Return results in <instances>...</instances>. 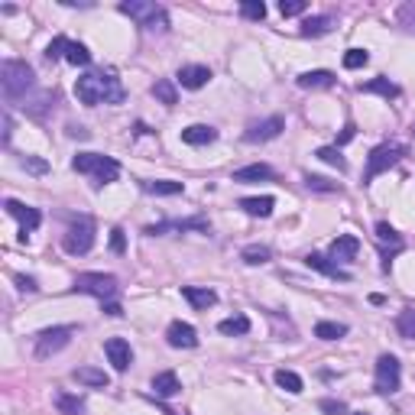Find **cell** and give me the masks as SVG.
Here are the masks:
<instances>
[{
	"label": "cell",
	"instance_id": "6da1fadb",
	"mask_svg": "<svg viewBox=\"0 0 415 415\" xmlns=\"http://www.w3.org/2000/svg\"><path fill=\"white\" fill-rule=\"evenodd\" d=\"M75 97L88 107L97 104H120L124 101V85L114 72H88L75 81Z\"/></svg>",
	"mask_w": 415,
	"mask_h": 415
},
{
	"label": "cell",
	"instance_id": "7a4b0ae2",
	"mask_svg": "<svg viewBox=\"0 0 415 415\" xmlns=\"http://www.w3.org/2000/svg\"><path fill=\"white\" fill-rule=\"evenodd\" d=\"M72 169L81 172V176H88L95 182V188L111 185L120 179V162L111 160V156H101V152H78L72 160Z\"/></svg>",
	"mask_w": 415,
	"mask_h": 415
},
{
	"label": "cell",
	"instance_id": "3957f363",
	"mask_svg": "<svg viewBox=\"0 0 415 415\" xmlns=\"http://www.w3.org/2000/svg\"><path fill=\"white\" fill-rule=\"evenodd\" d=\"M120 13L136 20V26H143L150 32H166L169 30V13L160 4H150V0H124L120 4Z\"/></svg>",
	"mask_w": 415,
	"mask_h": 415
},
{
	"label": "cell",
	"instance_id": "277c9868",
	"mask_svg": "<svg viewBox=\"0 0 415 415\" xmlns=\"http://www.w3.org/2000/svg\"><path fill=\"white\" fill-rule=\"evenodd\" d=\"M32 85H36V75H32V68L26 62L7 59V62L0 65V88H4V97H7V101H16V97L26 95Z\"/></svg>",
	"mask_w": 415,
	"mask_h": 415
},
{
	"label": "cell",
	"instance_id": "5b68a950",
	"mask_svg": "<svg viewBox=\"0 0 415 415\" xmlns=\"http://www.w3.org/2000/svg\"><path fill=\"white\" fill-rule=\"evenodd\" d=\"M72 292L95 296V299H101V302H111V299H117L120 282H117V276H111V272H78Z\"/></svg>",
	"mask_w": 415,
	"mask_h": 415
},
{
	"label": "cell",
	"instance_id": "8992f818",
	"mask_svg": "<svg viewBox=\"0 0 415 415\" xmlns=\"http://www.w3.org/2000/svg\"><path fill=\"white\" fill-rule=\"evenodd\" d=\"M406 156V146L399 143H380L370 150L367 156V172H363V182H373L376 176H383V172H390L396 162Z\"/></svg>",
	"mask_w": 415,
	"mask_h": 415
},
{
	"label": "cell",
	"instance_id": "52a82bcc",
	"mask_svg": "<svg viewBox=\"0 0 415 415\" xmlns=\"http://www.w3.org/2000/svg\"><path fill=\"white\" fill-rule=\"evenodd\" d=\"M91 247H95V221L91 217L72 221V227L62 234V250L72 256H85Z\"/></svg>",
	"mask_w": 415,
	"mask_h": 415
},
{
	"label": "cell",
	"instance_id": "ba28073f",
	"mask_svg": "<svg viewBox=\"0 0 415 415\" xmlns=\"http://www.w3.org/2000/svg\"><path fill=\"white\" fill-rule=\"evenodd\" d=\"M75 335V325H56V327H46V331H40L36 335V357H52V354H59L62 347H68V341H72Z\"/></svg>",
	"mask_w": 415,
	"mask_h": 415
},
{
	"label": "cell",
	"instance_id": "9c48e42d",
	"mask_svg": "<svg viewBox=\"0 0 415 415\" xmlns=\"http://www.w3.org/2000/svg\"><path fill=\"white\" fill-rule=\"evenodd\" d=\"M399 383H402V370H399V360L392 357V354H380V360H376V392H399Z\"/></svg>",
	"mask_w": 415,
	"mask_h": 415
},
{
	"label": "cell",
	"instance_id": "30bf717a",
	"mask_svg": "<svg viewBox=\"0 0 415 415\" xmlns=\"http://www.w3.org/2000/svg\"><path fill=\"white\" fill-rule=\"evenodd\" d=\"M282 130H286V120H282L279 114H272V117H266V120H253V124L243 130V140H247V143H266V140H276Z\"/></svg>",
	"mask_w": 415,
	"mask_h": 415
},
{
	"label": "cell",
	"instance_id": "8fae6325",
	"mask_svg": "<svg viewBox=\"0 0 415 415\" xmlns=\"http://www.w3.org/2000/svg\"><path fill=\"white\" fill-rule=\"evenodd\" d=\"M4 207H7L10 217H16V221H20V240H26V234H32L42 224L40 211H36V207H30V205H23V201L7 198V201H4Z\"/></svg>",
	"mask_w": 415,
	"mask_h": 415
},
{
	"label": "cell",
	"instance_id": "7c38bea8",
	"mask_svg": "<svg viewBox=\"0 0 415 415\" xmlns=\"http://www.w3.org/2000/svg\"><path fill=\"white\" fill-rule=\"evenodd\" d=\"M104 354H107V360H111V367L117 370V373H124V370L133 363V351H130V344L124 341V337H107V341H104Z\"/></svg>",
	"mask_w": 415,
	"mask_h": 415
},
{
	"label": "cell",
	"instance_id": "4fadbf2b",
	"mask_svg": "<svg viewBox=\"0 0 415 415\" xmlns=\"http://www.w3.org/2000/svg\"><path fill=\"white\" fill-rule=\"evenodd\" d=\"M166 341H169V347H198V331H195L188 321H172L169 325V331H166Z\"/></svg>",
	"mask_w": 415,
	"mask_h": 415
},
{
	"label": "cell",
	"instance_id": "5bb4252c",
	"mask_svg": "<svg viewBox=\"0 0 415 415\" xmlns=\"http://www.w3.org/2000/svg\"><path fill=\"white\" fill-rule=\"evenodd\" d=\"M176 78H179V85H182V88L198 91V88H205L207 81H211V68H207V65H182Z\"/></svg>",
	"mask_w": 415,
	"mask_h": 415
},
{
	"label": "cell",
	"instance_id": "9a60e30c",
	"mask_svg": "<svg viewBox=\"0 0 415 415\" xmlns=\"http://www.w3.org/2000/svg\"><path fill=\"white\" fill-rule=\"evenodd\" d=\"M357 250H360V240L354 234H341L337 240H331V260H337V263H351L357 256Z\"/></svg>",
	"mask_w": 415,
	"mask_h": 415
},
{
	"label": "cell",
	"instance_id": "2e32d148",
	"mask_svg": "<svg viewBox=\"0 0 415 415\" xmlns=\"http://www.w3.org/2000/svg\"><path fill=\"white\" fill-rule=\"evenodd\" d=\"M182 299L192 305V308L207 311L211 305L217 302V292H215V289H205V286H185V289H182Z\"/></svg>",
	"mask_w": 415,
	"mask_h": 415
},
{
	"label": "cell",
	"instance_id": "e0dca14e",
	"mask_svg": "<svg viewBox=\"0 0 415 415\" xmlns=\"http://www.w3.org/2000/svg\"><path fill=\"white\" fill-rule=\"evenodd\" d=\"M305 266L308 270H318V272H325V276H331V279H341V282H347L351 276L341 270L337 263H331V256H321V253H308L305 256Z\"/></svg>",
	"mask_w": 415,
	"mask_h": 415
},
{
	"label": "cell",
	"instance_id": "ac0fdd59",
	"mask_svg": "<svg viewBox=\"0 0 415 415\" xmlns=\"http://www.w3.org/2000/svg\"><path fill=\"white\" fill-rule=\"evenodd\" d=\"M215 140H217V130L207 127V124H192V127L182 130V143H188V146H207V143H215Z\"/></svg>",
	"mask_w": 415,
	"mask_h": 415
},
{
	"label": "cell",
	"instance_id": "d6986e66",
	"mask_svg": "<svg viewBox=\"0 0 415 415\" xmlns=\"http://www.w3.org/2000/svg\"><path fill=\"white\" fill-rule=\"evenodd\" d=\"M179 390H182V383H179V376L172 373V370H162V373L152 376V392H156L160 399H172Z\"/></svg>",
	"mask_w": 415,
	"mask_h": 415
},
{
	"label": "cell",
	"instance_id": "ffe728a7",
	"mask_svg": "<svg viewBox=\"0 0 415 415\" xmlns=\"http://www.w3.org/2000/svg\"><path fill=\"white\" fill-rule=\"evenodd\" d=\"M72 376L78 380L81 386H91V390H107V386H111V376L104 373V370H97V367H78Z\"/></svg>",
	"mask_w": 415,
	"mask_h": 415
},
{
	"label": "cell",
	"instance_id": "44dd1931",
	"mask_svg": "<svg viewBox=\"0 0 415 415\" xmlns=\"http://www.w3.org/2000/svg\"><path fill=\"white\" fill-rule=\"evenodd\" d=\"M52 406L62 415H85V399H81V396H72V392H65V390L52 392Z\"/></svg>",
	"mask_w": 415,
	"mask_h": 415
},
{
	"label": "cell",
	"instance_id": "7402d4cb",
	"mask_svg": "<svg viewBox=\"0 0 415 415\" xmlns=\"http://www.w3.org/2000/svg\"><path fill=\"white\" fill-rule=\"evenodd\" d=\"M272 176H276V172H272L266 162H253V166L237 169V172H234V182L247 185V182H263V179H272Z\"/></svg>",
	"mask_w": 415,
	"mask_h": 415
},
{
	"label": "cell",
	"instance_id": "603a6c76",
	"mask_svg": "<svg viewBox=\"0 0 415 415\" xmlns=\"http://www.w3.org/2000/svg\"><path fill=\"white\" fill-rule=\"evenodd\" d=\"M296 81H299V88L315 91V88H331V85H335V75L325 72V68H315V72H302Z\"/></svg>",
	"mask_w": 415,
	"mask_h": 415
},
{
	"label": "cell",
	"instance_id": "cb8c5ba5",
	"mask_svg": "<svg viewBox=\"0 0 415 415\" xmlns=\"http://www.w3.org/2000/svg\"><path fill=\"white\" fill-rule=\"evenodd\" d=\"M240 207H243L250 217H270L272 207H276V198H270V195H263V198H243Z\"/></svg>",
	"mask_w": 415,
	"mask_h": 415
},
{
	"label": "cell",
	"instance_id": "d4e9b609",
	"mask_svg": "<svg viewBox=\"0 0 415 415\" xmlns=\"http://www.w3.org/2000/svg\"><path fill=\"white\" fill-rule=\"evenodd\" d=\"M162 231H207L205 217H192V221H172V224H160V227H146V234H162Z\"/></svg>",
	"mask_w": 415,
	"mask_h": 415
},
{
	"label": "cell",
	"instance_id": "484cf974",
	"mask_svg": "<svg viewBox=\"0 0 415 415\" xmlns=\"http://www.w3.org/2000/svg\"><path fill=\"white\" fill-rule=\"evenodd\" d=\"M217 331L227 337H240V335H250V318L247 315H234V318H224L217 325Z\"/></svg>",
	"mask_w": 415,
	"mask_h": 415
},
{
	"label": "cell",
	"instance_id": "4316f807",
	"mask_svg": "<svg viewBox=\"0 0 415 415\" xmlns=\"http://www.w3.org/2000/svg\"><path fill=\"white\" fill-rule=\"evenodd\" d=\"M360 91H363V95H383L386 101H390V97H399V88H396L390 78H373V81H367V85H360Z\"/></svg>",
	"mask_w": 415,
	"mask_h": 415
},
{
	"label": "cell",
	"instance_id": "83f0119b",
	"mask_svg": "<svg viewBox=\"0 0 415 415\" xmlns=\"http://www.w3.org/2000/svg\"><path fill=\"white\" fill-rule=\"evenodd\" d=\"M276 386H279V390H286V392H292V396H299V392L305 390L302 376H299L296 370H276Z\"/></svg>",
	"mask_w": 415,
	"mask_h": 415
},
{
	"label": "cell",
	"instance_id": "f1b7e54d",
	"mask_svg": "<svg viewBox=\"0 0 415 415\" xmlns=\"http://www.w3.org/2000/svg\"><path fill=\"white\" fill-rule=\"evenodd\" d=\"M143 185V192L150 195H182V182H172V179H156V182H140Z\"/></svg>",
	"mask_w": 415,
	"mask_h": 415
},
{
	"label": "cell",
	"instance_id": "f546056e",
	"mask_svg": "<svg viewBox=\"0 0 415 415\" xmlns=\"http://www.w3.org/2000/svg\"><path fill=\"white\" fill-rule=\"evenodd\" d=\"M344 335H347V325H341V321H318L315 325V337L318 341H337Z\"/></svg>",
	"mask_w": 415,
	"mask_h": 415
},
{
	"label": "cell",
	"instance_id": "4dcf8cb0",
	"mask_svg": "<svg viewBox=\"0 0 415 415\" xmlns=\"http://www.w3.org/2000/svg\"><path fill=\"white\" fill-rule=\"evenodd\" d=\"M331 26H335L331 16H308L302 23V36H325V32H331Z\"/></svg>",
	"mask_w": 415,
	"mask_h": 415
},
{
	"label": "cell",
	"instance_id": "1f68e13d",
	"mask_svg": "<svg viewBox=\"0 0 415 415\" xmlns=\"http://www.w3.org/2000/svg\"><path fill=\"white\" fill-rule=\"evenodd\" d=\"M270 247H260V243H250V247H243V253H240V260L247 266H263L270 263Z\"/></svg>",
	"mask_w": 415,
	"mask_h": 415
},
{
	"label": "cell",
	"instance_id": "d6a6232c",
	"mask_svg": "<svg viewBox=\"0 0 415 415\" xmlns=\"http://www.w3.org/2000/svg\"><path fill=\"white\" fill-rule=\"evenodd\" d=\"M396 331H399V337H406V341H415V311L412 308L399 311V318H396Z\"/></svg>",
	"mask_w": 415,
	"mask_h": 415
},
{
	"label": "cell",
	"instance_id": "836d02e7",
	"mask_svg": "<svg viewBox=\"0 0 415 415\" xmlns=\"http://www.w3.org/2000/svg\"><path fill=\"white\" fill-rule=\"evenodd\" d=\"M315 156H318L321 162H327V166H335L337 172H344V169H347V162H344V156H341V150H337V146H321Z\"/></svg>",
	"mask_w": 415,
	"mask_h": 415
},
{
	"label": "cell",
	"instance_id": "e575fe53",
	"mask_svg": "<svg viewBox=\"0 0 415 415\" xmlns=\"http://www.w3.org/2000/svg\"><path fill=\"white\" fill-rule=\"evenodd\" d=\"M240 16L260 23V20H266V4L263 0H243V4H240Z\"/></svg>",
	"mask_w": 415,
	"mask_h": 415
},
{
	"label": "cell",
	"instance_id": "d590c367",
	"mask_svg": "<svg viewBox=\"0 0 415 415\" xmlns=\"http://www.w3.org/2000/svg\"><path fill=\"white\" fill-rule=\"evenodd\" d=\"M152 97H160L166 107H172V104L179 101L176 85H172V81H156V85H152Z\"/></svg>",
	"mask_w": 415,
	"mask_h": 415
},
{
	"label": "cell",
	"instance_id": "8d00e7d4",
	"mask_svg": "<svg viewBox=\"0 0 415 415\" xmlns=\"http://www.w3.org/2000/svg\"><path fill=\"white\" fill-rule=\"evenodd\" d=\"M65 62H72V65H85L91 62V52H88V46H81V42H68V52H65Z\"/></svg>",
	"mask_w": 415,
	"mask_h": 415
},
{
	"label": "cell",
	"instance_id": "74e56055",
	"mask_svg": "<svg viewBox=\"0 0 415 415\" xmlns=\"http://www.w3.org/2000/svg\"><path fill=\"white\" fill-rule=\"evenodd\" d=\"M370 62V52L367 49H347V52H344V68H363V65Z\"/></svg>",
	"mask_w": 415,
	"mask_h": 415
},
{
	"label": "cell",
	"instance_id": "f35d334b",
	"mask_svg": "<svg viewBox=\"0 0 415 415\" xmlns=\"http://www.w3.org/2000/svg\"><path fill=\"white\" fill-rule=\"evenodd\" d=\"M65 52H68V40H65V36H56V40L46 46V59H49V62H59V59H65Z\"/></svg>",
	"mask_w": 415,
	"mask_h": 415
},
{
	"label": "cell",
	"instance_id": "ab89813d",
	"mask_svg": "<svg viewBox=\"0 0 415 415\" xmlns=\"http://www.w3.org/2000/svg\"><path fill=\"white\" fill-rule=\"evenodd\" d=\"M305 185H308L311 192H341V185L337 182H327V179H321V176H305Z\"/></svg>",
	"mask_w": 415,
	"mask_h": 415
},
{
	"label": "cell",
	"instance_id": "60d3db41",
	"mask_svg": "<svg viewBox=\"0 0 415 415\" xmlns=\"http://www.w3.org/2000/svg\"><path fill=\"white\" fill-rule=\"evenodd\" d=\"M20 166H23L26 172H32V176H46V172H49V162L40 160V156H23V160H20Z\"/></svg>",
	"mask_w": 415,
	"mask_h": 415
},
{
	"label": "cell",
	"instance_id": "b9f144b4",
	"mask_svg": "<svg viewBox=\"0 0 415 415\" xmlns=\"http://www.w3.org/2000/svg\"><path fill=\"white\" fill-rule=\"evenodd\" d=\"M376 240H383V243H386V240H390V243H396V247H402V237H399V234H396V227H390V224H386V221H380V224H376Z\"/></svg>",
	"mask_w": 415,
	"mask_h": 415
},
{
	"label": "cell",
	"instance_id": "7bdbcfd3",
	"mask_svg": "<svg viewBox=\"0 0 415 415\" xmlns=\"http://www.w3.org/2000/svg\"><path fill=\"white\" fill-rule=\"evenodd\" d=\"M279 13H282V16H299V13H305V0H279Z\"/></svg>",
	"mask_w": 415,
	"mask_h": 415
},
{
	"label": "cell",
	"instance_id": "ee69618b",
	"mask_svg": "<svg viewBox=\"0 0 415 415\" xmlns=\"http://www.w3.org/2000/svg\"><path fill=\"white\" fill-rule=\"evenodd\" d=\"M318 409L321 412H327V415H347V406H344L341 399H321Z\"/></svg>",
	"mask_w": 415,
	"mask_h": 415
},
{
	"label": "cell",
	"instance_id": "f6af8a7d",
	"mask_svg": "<svg viewBox=\"0 0 415 415\" xmlns=\"http://www.w3.org/2000/svg\"><path fill=\"white\" fill-rule=\"evenodd\" d=\"M399 23H406V30H415V4H402L399 7Z\"/></svg>",
	"mask_w": 415,
	"mask_h": 415
},
{
	"label": "cell",
	"instance_id": "bcb514c9",
	"mask_svg": "<svg viewBox=\"0 0 415 415\" xmlns=\"http://www.w3.org/2000/svg\"><path fill=\"white\" fill-rule=\"evenodd\" d=\"M111 250L114 253H124V250H127V243H124V231H111Z\"/></svg>",
	"mask_w": 415,
	"mask_h": 415
},
{
	"label": "cell",
	"instance_id": "7dc6e473",
	"mask_svg": "<svg viewBox=\"0 0 415 415\" xmlns=\"http://www.w3.org/2000/svg\"><path fill=\"white\" fill-rule=\"evenodd\" d=\"M16 286H20V292H36V279H30V276H16Z\"/></svg>",
	"mask_w": 415,
	"mask_h": 415
},
{
	"label": "cell",
	"instance_id": "c3c4849f",
	"mask_svg": "<svg viewBox=\"0 0 415 415\" xmlns=\"http://www.w3.org/2000/svg\"><path fill=\"white\" fill-rule=\"evenodd\" d=\"M10 133H13V120H10L7 111H4V143H10Z\"/></svg>",
	"mask_w": 415,
	"mask_h": 415
},
{
	"label": "cell",
	"instance_id": "681fc988",
	"mask_svg": "<svg viewBox=\"0 0 415 415\" xmlns=\"http://www.w3.org/2000/svg\"><path fill=\"white\" fill-rule=\"evenodd\" d=\"M104 311H107L111 318H120V315H124V308H120L117 302H107V305H104Z\"/></svg>",
	"mask_w": 415,
	"mask_h": 415
},
{
	"label": "cell",
	"instance_id": "f907efd6",
	"mask_svg": "<svg viewBox=\"0 0 415 415\" xmlns=\"http://www.w3.org/2000/svg\"><path fill=\"white\" fill-rule=\"evenodd\" d=\"M347 140H354V124H347V127H344V133H341V140H337V146L347 143Z\"/></svg>",
	"mask_w": 415,
	"mask_h": 415
},
{
	"label": "cell",
	"instance_id": "816d5d0a",
	"mask_svg": "<svg viewBox=\"0 0 415 415\" xmlns=\"http://www.w3.org/2000/svg\"><path fill=\"white\" fill-rule=\"evenodd\" d=\"M354 415H370V412H354Z\"/></svg>",
	"mask_w": 415,
	"mask_h": 415
},
{
	"label": "cell",
	"instance_id": "f5cc1de1",
	"mask_svg": "<svg viewBox=\"0 0 415 415\" xmlns=\"http://www.w3.org/2000/svg\"><path fill=\"white\" fill-rule=\"evenodd\" d=\"M166 415H179V412H166Z\"/></svg>",
	"mask_w": 415,
	"mask_h": 415
}]
</instances>
